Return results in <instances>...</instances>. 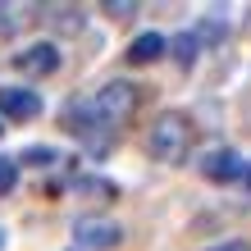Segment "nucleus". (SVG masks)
<instances>
[{
  "instance_id": "6",
  "label": "nucleus",
  "mask_w": 251,
  "mask_h": 251,
  "mask_svg": "<svg viewBox=\"0 0 251 251\" xmlns=\"http://www.w3.org/2000/svg\"><path fill=\"white\" fill-rule=\"evenodd\" d=\"M0 114L14 124H27L41 114V96L32 92V87H0Z\"/></svg>"
},
{
  "instance_id": "7",
  "label": "nucleus",
  "mask_w": 251,
  "mask_h": 251,
  "mask_svg": "<svg viewBox=\"0 0 251 251\" xmlns=\"http://www.w3.org/2000/svg\"><path fill=\"white\" fill-rule=\"evenodd\" d=\"M242 169H247V160H242L238 151H224V146L201 155V174H205L210 183H233V178H242Z\"/></svg>"
},
{
  "instance_id": "2",
  "label": "nucleus",
  "mask_w": 251,
  "mask_h": 251,
  "mask_svg": "<svg viewBox=\"0 0 251 251\" xmlns=\"http://www.w3.org/2000/svg\"><path fill=\"white\" fill-rule=\"evenodd\" d=\"M87 110H92L105 128H114V132H119V128L132 119V110H137V87H132V82H124V78H114V82H105L92 100H87Z\"/></svg>"
},
{
  "instance_id": "9",
  "label": "nucleus",
  "mask_w": 251,
  "mask_h": 251,
  "mask_svg": "<svg viewBox=\"0 0 251 251\" xmlns=\"http://www.w3.org/2000/svg\"><path fill=\"white\" fill-rule=\"evenodd\" d=\"M197 50H201V37H197V32L169 37V55L178 60V69H192V64H197Z\"/></svg>"
},
{
  "instance_id": "5",
  "label": "nucleus",
  "mask_w": 251,
  "mask_h": 251,
  "mask_svg": "<svg viewBox=\"0 0 251 251\" xmlns=\"http://www.w3.org/2000/svg\"><path fill=\"white\" fill-rule=\"evenodd\" d=\"M14 69H19L23 78H46V73L60 69V46H55V41H32V46H23L14 55Z\"/></svg>"
},
{
  "instance_id": "3",
  "label": "nucleus",
  "mask_w": 251,
  "mask_h": 251,
  "mask_svg": "<svg viewBox=\"0 0 251 251\" xmlns=\"http://www.w3.org/2000/svg\"><path fill=\"white\" fill-rule=\"evenodd\" d=\"M64 132H73V137L87 146V155H96V160H100V155H110V151H114V137H119L114 128H105L92 110H87V100H82V105H69V110H64Z\"/></svg>"
},
{
  "instance_id": "15",
  "label": "nucleus",
  "mask_w": 251,
  "mask_h": 251,
  "mask_svg": "<svg viewBox=\"0 0 251 251\" xmlns=\"http://www.w3.org/2000/svg\"><path fill=\"white\" fill-rule=\"evenodd\" d=\"M0 247H5V233H0Z\"/></svg>"
},
{
  "instance_id": "1",
  "label": "nucleus",
  "mask_w": 251,
  "mask_h": 251,
  "mask_svg": "<svg viewBox=\"0 0 251 251\" xmlns=\"http://www.w3.org/2000/svg\"><path fill=\"white\" fill-rule=\"evenodd\" d=\"M146 155L160 160V165H183L192 155V119L187 114H160L146 132Z\"/></svg>"
},
{
  "instance_id": "12",
  "label": "nucleus",
  "mask_w": 251,
  "mask_h": 251,
  "mask_svg": "<svg viewBox=\"0 0 251 251\" xmlns=\"http://www.w3.org/2000/svg\"><path fill=\"white\" fill-rule=\"evenodd\" d=\"M9 14H14V9H0V37H9L14 27H19V19H9Z\"/></svg>"
},
{
  "instance_id": "16",
  "label": "nucleus",
  "mask_w": 251,
  "mask_h": 251,
  "mask_svg": "<svg viewBox=\"0 0 251 251\" xmlns=\"http://www.w3.org/2000/svg\"><path fill=\"white\" fill-rule=\"evenodd\" d=\"M0 132H5V124H0Z\"/></svg>"
},
{
  "instance_id": "8",
  "label": "nucleus",
  "mask_w": 251,
  "mask_h": 251,
  "mask_svg": "<svg viewBox=\"0 0 251 251\" xmlns=\"http://www.w3.org/2000/svg\"><path fill=\"white\" fill-rule=\"evenodd\" d=\"M165 50H169V37L142 32V37H132V46H128V64H155Z\"/></svg>"
},
{
  "instance_id": "13",
  "label": "nucleus",
  "mask_w": 251,
  "mask_h": 251,
  "mask_svg": "<svg viewBox=\"0 0 251 251\" xmlns=\"http://www.w3.org/2000/svg\"><path fill=\"white\" fill-rule=\"evenodd\" d=\"M210 251H251V242L238 238V242H219V247H210Z\"/></svg>"
},
{
  "instance_id": "10",
  "label": "nucleus",
  "mask_w": 251,
  "mask_h": 251,
  "mask_svg": "<svg viewBox=\"0 0 251 251\" xmlns=\"http://www.w3.org/2000/svg\"><path fill=\"white\" fill-rule=\"evenodd\" d=\"M14 187H19V160H14V155H0V197H9Z\"/></svg>"
},
{
  "instance_id": "4",
  "label": "nucleus",
  "mask_w": 251,
  "mask_h": 251,
  "mask_svg": "<svg viewBox=\"0 0 251 251\" xmlns=\"http://www.w3.org/2000/svg\"><path fill=\"white\" fill-rule=\"evenodd\" d=\"M73 242H78L82 251H114L124 242V228L114 224V219H78V224H73Z\"/></svg>"
},
{
  "instance_id": "14",
  "label": "nucleus",
  "mask_w": 251,
  "mask_h": 251,
  "mask_svg": "<svg viewBox=\"0 0 251 251\" xmlns=\"http://www.w3.org/2000/svg\"><path fill=\"white\" fill-rule=\"evenodd\" d=\"M242 187L251 192V160H247V169H242Z\"/></svg>"
},
{
  "instance_id": "11",
  "label": "nucleus",
  "mask_w": 251,
  "mask_h": 251,
  "mask_svg": "<svg viewBox=\"0 0 251 251\" xmlns=\"http://www.w3.org/2000/svg\"><path fill=\"white\" fill-rule=\"evenodd\" d=\"M19 160H23V165H37V169H46V165H55L60 155H55L50 146H27V151H23Z\"/></svg>"
}]
</instances>
